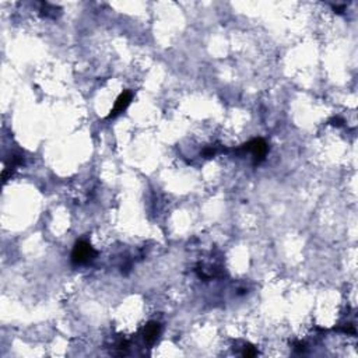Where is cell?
Returning a JSON list of instances; mask_svg holds the SVG:
<instances>
[{"mask_svg": "<svg viewBox=\"0 0 358 358\" xmlns=\"http://www.w3.org/2000/svg\"><path fill=\"white\" fill-rule=\"evenodd\" d=\"M160 330H161V328H160V325L156 323V322H150V323H147L146 328H144V330H143L144 340L150 344L154 343L157 340V337H158V335H160Z\"/></svg>", "mask_w": 358, "mask_h": 358, "instance_id": "cell-4", "label": "cell"}, {"mask_svg": "<svg viewBox=\"0 0 358 358\" xmlns=\"http://www.w3.org/2000/svg\"><path fill=\"white\" fill-rule=\"evenodd\" d=\"M244 356H245V357H254V356H256V350H254L252 347H248V349H245V351H244Z\"/></svg>", "mask_w": 358, "mask_h": 358, "instance_id": "cell-5", "label": "cell"}, {"mask_svg": "<svg viewBox=\"0 0 358 358\" xmlns=\"http://www.w3.org/2000/svg\"><path fill=\"white\" fill-rule=\"evenodd\" d=\"M94 256H95V251L92 249V246L86 241H80V242L76 244L75 249H73L72 261L76 265H84V263L91 261Z\"/></svg>", "mask_w": 358, "mask_h": 358, "instance_id": "cell-1", "label": "cell"}, {"mask_svg": "<svg viewBox=\"0 0 358 358\" xmlns=\"http://www.w3.org/2000/svg\"><path fill=\"white\" fill-rule=\"evenodd\" d=\"M246 150H249V151L254 154L255 164H259L261 161L265 160V157H266L268 144H266L265 140H262V139H256V140H252V142L246 144Z\"/></svg>", "mask_w": 358, "mask_h": 358, "instance_id": "cell-2", "label": "cell"}, {"mask_svg": "<svg viewBox=\"0 0 358 358\" xmlns=\"http://www.w3.org/2000/svg\"><path fill=\"white\" fill-rule=\"evenodd\" d=\"M130 101H132V92H130V91L122 92L119 95V98L116 99L115 106H113V109L111 111V113L108 115V118H115L116 115H119L120 112H123V109H126L127 105L130 104Z\"/></svg>", "mask_w": 358, "mask_h": 358, "instance_id": "cell-3", "label": "cell"}]
</instances>
